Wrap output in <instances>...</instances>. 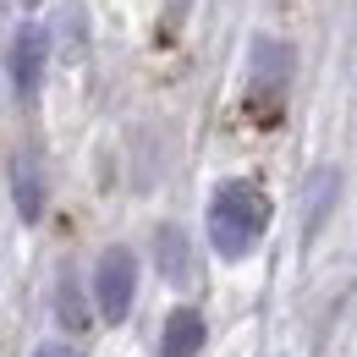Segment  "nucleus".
Segmentation results:
<instances>
[{"label": "nucleus", "mask_w": 357, "mask_h": 357, "mask_svg": "<svg viewBox=\"0 0 357 357\" xmlns=\"http://www.w3.org/2000/svg\"><path fill=\"white\" fill-rule=\"evenodd\" d=\"M11 77H17V89H22V93L39 89V77H45V28H39V22H28V28L17 33V50H11Z\"/></svg>", "instance_id": "20e7f679"}, {"label": "nucleus", "mask_w": 357, "mask_h": 357, "mask_svg": "<svg viewBox=\"0 0 357 357\" xmlns=\"http://www.w3.org/2000/svg\"><path fill=\"white\" fill-rule=\"evenodd\" d=\"M286 50L275 45V39H259L253 45V99H264V105H275L280 99V89H286Z\"/></svg>", "instance_id": "7ed1b4c3"}, {"label": "nucleus", "mask_w": 357, "mask_h": 357, "mask_svg": "<svg viewBox=\"0 0 357 357\" xmlns=\"http://www.w3.org/2000/svg\"><path fill=\"white\" fill-rule=\"evenodd\" d=\"M198 347H204V319L192 308H176L160 330V357H198Z\"/></svg>", "instance_id": "39448f33"}, {"label": "nucleus", "mask_w": 357, "mask_h": 357, "mask_svg": "<svg viewBox=\"0 0 357 357\" xmlns=\"http://www.w3.org/2000/svg\"><path fill=\"white\" fill-rule=\"evenodd\" d=\"M17 209H22V215H28V220H33V215H39V187H33V181H28V171H17Z\"/></svg>", "instance_id": "423d86ee"}, {"label": "nucleus", "mask_w": 357, "mask_h": 357, "mask_svg": "<svg viewBox=\"0 0 357 357\" xmlns=\"http://www.w3.org/2000/svg\"><path fill=\"white\" fill-rule=\"evenodd\" d=\"M269 231V198L248 181H225L209 204V242L220 259H242L259 248V236Z\"/></svg>", "instance_id": "f257e3e1"}, {"label": "nucleus", "mask_w": 357, "mask_h": 357, "mask_svg": "<svg viewBox=\"0 0 357 357\" xmlns=\"http://www.w3.org/2000/svg\"><path fill=\"white\" fill-rule=\"evenodd\" d=\"M39 357H77V352H72V347H45Z\"/></svg>", "instance_id": "0eeeda50"}, {"label": "nucleus", "mask_w": 357, "mask_h": 357, "mask_svg": "<svg viewBox=\"0 0 357 357\" xmlns=\"http://www.w3.org/2000/svg\"><path fill=\"white\" fill-rule=\"evenodd\" d=\"M132 291H137V259L127 248H110V253L99 259V269H93V303L116 324V319L132 313Z\"/></svg>", "instance_id": "f03ea898"}]
</instances>
